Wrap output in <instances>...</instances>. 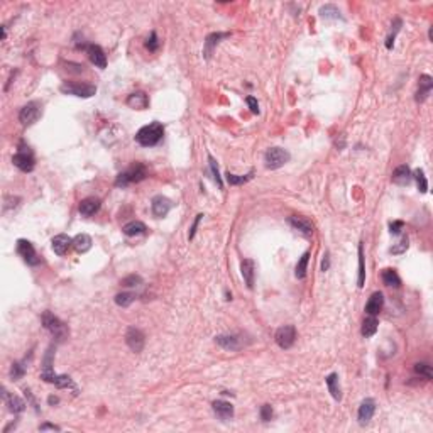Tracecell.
Instances as JSON below:
<instances>
[{
    "mask_svg": "<svg viewBox=\"0 0 433 433\" xmlns=\"http://www.w3.org/2000/svg\"><path fill=\"white\" fill-rule=\"evenodd\" d=\"M413 181V173L406 164H401L394 169L393 173V183L399 186H406Z\"/></svg>",
    "mask_w": 433,
    "mask_h": 433,
    "instance_id": "cell-18",
    "label": "cell"
},
{
    "mask_svg": "<svg viewBox=\"0 0 433 433\" xmlns=\"http://www.w3.org/2000/svg\"><path fill=\"white\" fill-rule=\"evenodd\" d=\"M325 383H327V388L330 391V394H332V398L337 399V401H340V399H342V389H340V384H338V374H337V372L328 374L327 378H325Z\"/></svg>",
    "mask_w": 433,
    "mask_h": 433,
    "instance_id": "cell-26",
    "label": "cell"
},
{
    "mask_svg": "<svg viewBox=\"0 0 433 433\" xmlns=\"http://www.w3.org/2000/svg\"><path fill=\"white\" fill-rule=\"evenodd\" d=\"M85 51L88 53V58H90V61L95 64L97 68L104 69L107 66V56L104 53V49L100 48V46L97 44H88Z\"/></svg>",
    "mask_w": 433,
    "mask_h": 433,
    "instance_id": "cell-14",
    "label": "cell"
},
{
    "mask_svg": "<svg viewBox=\"0 0 433 433\" xmlns=\"http://www.w3.org/2000/svg\"><path fill=\"white\" fill-rule=\"evenodd\" d=\"M288 223H290V225L295 230L301 232L303 235H311V234H313V223H311L308 218H305V217L293 215V217L288 218Z\"/></svg>",
    "mask_w": 433,
    "mask_h": 433,
    "instance_id": "cell-16",
    "label": "cell"
},
{
    "mask_svg": "<svg viewBox=\"0 0 433 433\" xmlns=\"http://www.w3.org/2000/svg\"><path fill=\"white\" fill-rule=\"evenodd\" d=\"M41 114H43V105L39 102H29L19 112V120H21L22 125H32L34 122H37Z\"/></svg>",
    "mask_w": 433,
    "mask_h": 433,
    "instance_id": "cell-7",
    "label": "cell"
},
{
    "mask_svg": "<svg viewBox=\"0 0 433 433\" xmlns=\"http://www.w3.org/2000/svg\"><path fill=\"white\" fill-rule=\"evenodd\" d=\"M41 379H44L46 383H51L54 384L56 388L59 389H68V388H74L73 381L69 376H64V374H56L53 369H44L41 372Z\"/></svg>",
    "mask_w": 433,
    "mask_h": 433,
    "instance_id": "cell-8",
    "label": "cell"
},
{
    "mask_svg": "<svg viewBox=\"0 0 433 433\" xmlns=\"http://www.w3.org/2000/svg\"><path fill=\"white\" fill-rule=\"evenodd\" d=\"M415 372L420 376H425V379H433V371H431V366L426 364V362H418L415 364Z\"/></svg>",
    "mask_w": 433,
    "mask_h": 433,
    "instance_id": "cell-36",
    "label": "cell"
},
{
    "mask_svg": "<svg viewBox=\"0 0 433 433\" xmlns=\"http://www.w3.org/2000/svg\"><path fill=\"white\" fill-rule=\"evenodd\" d=\"M252 176H254V173H252V171H250L249 175H244V176H239V175H232V173H227L225 180H227V183H229V185H232V186H239V185H244V183H247V181H250V180H252Z\"/></svg>",
    "mask_w": 433,
    "mask_h": 433,
    "instance_id": "cell-34",
    "label": "cell"
},
{
    "mask_svg": "<svg viewBox=\"0 0 433 433\" xmlns=\"http://www.w3.org/2000/svg\"><path fill=\"white\" fill-rule=\"evenodd\" d=\"M381 276H383V283L386 286L399 288V285H401V278H399V274L394 269H384Z\"/></svg>",
    "mask_w": 433,
    "mask_h": 433,
    "instance_id": "cell-30",
    "label": "cell"
},
{
    "mask_svg": "<svg viewBox=\"0 0 433 433\" xmlns=\"http://www.w3.org/2000/svg\"><path fill=\"white\" fill-rule=\"evenodd\" d=\"M378 325H379L378 318H376V316H369V318H366L364 323H362L361 333L364 335V337H372V335L378 332Z\"/></svg>",
    "mask_w": 433,
    "mask_h": 433,
    "instance_id": "cell-31",
    "label": "cell"
},
{
    "mask_svg": "<svg viewBox=\"0 0 433 433\" xmlns=\"http://www.w3.org/2000/svg\"><path fill=\"white\" fill-rule=\"evenodd\" d=\"M274 340L281 349H291L296 340V328L293 325H285V327L278 328Z\"/></svg>",
    "mask_w": 433,
    "mask_h": 433,
    "instance_id": "cell-9",
    "label": "cell"
},
{
    "mask_svg": "<svg viewBox=\"0 0 433 433\" xmlns=\"http://www.w3.org/2000/svg\"><path fill=\"white\" fill-rule=\"evenodd\" d=\"M41 320H43L44 328L48 330V332L53 335V337L58 342H61V340H64V338L68 337L66 325H64L61 320L58 318V316H54L53 313H51V311H44L43 316H41Z\"/></svg>",
    "mask_w": 433,
    "mask_h": 433,
    "instance_id": "cell-3",
    "label": "cell"
},
{
    "mask_svg": "<svg viewBox=\"0 0 433 433\" xmlns=\"http://www.w3.org/2000/svg\"><path fill=\"white\" fill-rule=\"evenodd\" d=\"M418 92H416V102H425L428 99V95L431 93V88H433V80L431 76L428 74H421L420 80H418Z\"/></svg>",
    "mask_w": 433,
    "mask_h": 433,
    "instance_id": "cell-17",
    "label": "cell"
},
{
    "mask_svg": "<svg viewBox=\"0 0 433 433\" xmlns=\"http://www.w3.org/2000/svg\"><path fill=\"white\" fill-rule=\"evenodd\" d=\"M374 411H376V401L372 398H366L364 401L361 403L359 413H357V418H359L361 425H367V423L372 420V416H374Z\"/></svg>",
    "mask_w": 433,
    "mask_h": 433,
    "instance_id": "cell-13",
    "label": "cell"
},
{
    "mask_svg": "<svg viewBox=\"0 0 433 433\" xmlns=\"http://www.w3.org/2000/svg\"><path fill=\"white\" fill-rule=\"evenodd\" d=\"M288 161H290V152L281 147L268 149L266 156H264V162H266L268 169H278V167L285 166Z\"/></svg>",
    "mask_w": 433,
    "mask_h": 433,
    "instance_id": "cell-6",
    "label": "cell"
},
{
    "mask_svg": "<svg viewBox=\"0 0 433 433\" xmlns=\"http://www.w3.org/2000/svg\"><path fill=\"white\" fill-rule=\"evenodd\" d=\"M208 161H210V169L213 173V180H215V183L218 185V188H222L223 183H222V178H220V173H218V166H217V161L213 159L212 156H208Z\"/></svg>",
    "mask_w": 433,
    "mask_h": 433,
    "instance_id": "cell-40",
    "label": "cell"
},
{
    "mask_svg": "<svg viewBox=\"0 0 433 433\" xmlns=\"http://www.w3.org/2000/svg\"><path fill=\"white\" fill-rule=\"evenodd\" d=\"M12 162L14 166L19 167L21 171H24V173H31L32 169H34L36 166V161H34V154H32V151L29 147L26 146H19V151L14 154L12 157Z\"/></svg>",
    "mask_w": 433,
    "mask_h": 433,
    "instance_id": "cell-5",
    "label": "cell"
},
{
    "mask_svg": "<svg viewBox=\"0 0 433 433\" xmlns=\"http://www.w3.org/2000/svg\"><path fill=\"white\" fill-rule=\"evenodd\" d=\"M61 92L66 95L80 97V99H90L97 93V86L90 83H76V81H66L61 85Z\"/></svg>",
    "mask_w": 433,
    "mask_h": 433,
    "instance_id": "cell-4",
    "label": "cell"
},
{
    "mask_svg": "<svg viewBox=\"0 0 433 433\" xmlns=\"http://www.w3.org/2000/svg\"><path fill=\"white\" fill-rule=\"evenodd\" d=\"M46 430H53V431H59L61 428L56 426V425H51V423H44V425L39 426V431H46Z\"/></svg>",
    "mask_w": 433,
    "mask_h": 433,
    "instance_id": "cell-49",
    "label": "cell"
},
{
    "mask_svg": "<svg viewBox=\"0 0 433 433\" xmlns=\"http://www.w3.org/2000/svg\"><path fill=\"white\" fill-rule=\"evenodd\" d=\"M142 283V279H141V276H136V274H132V276H127V278H124L122 281H120V285L122 286H127V288H130V286H139Z\"/></svg>",
    "mask_w": 433,
    "mask_h": 433,
    "instance_id": "cell-42",
    "label": "cell"
},
{
    "mask_svg": "<svg viewBox=\"0 0 433 433\" xmlns=\"http://www.w3.org/2000/svg\"><path fill=\"white\" fill-rule=\"evenodd\" d=\"M17 254L21 255L22 259L26 261L27 264H31V266H36V264H39V257H37V252L34 249V245L31 244L29 240L26 239H19L17 240Z\"/></svg>",
    "mask_w": 433,
    "mask_h": 433,
    "instance_id": "cell-10",
    "label": "cell"
},
{
    "mask_svg": "<svg viewBox=\"0 0 433 433\" xmlns=\"http://www.w3.org/2000/svg\"><path fill=\"white\" fill-rule=\"evenodd\" d=\"M171 207H173V203H171V200H167L166 197H162V195H157V197L152 198V202H151L152 215L157 217V218L166 217L167 213H169Z\"/></svg>",
    "mask_w": 433,
    "mask_h": 433,
    "instance_id": "cell-12",
    "label": "cell"
},
{
    "mask_svg": "<svg viewBox=\"0 0 433 433\" xmlns=\"http://www.w3.org/2000/svg\"><path fill=\"white\" fill-rule=\"evenodd\" d=\"M127 105L134 110H144L149 107V97L144 92L130 93L127 97Z\"/></svg>",
    "mask_w": 433,
    "mask_h": 433,
    "instance_id": "cell-23",
    "label": "cell"
},
{
    "mask_svg": "<svg viewBox=\"0 0 433 433\" xmlns=\"http://www.w3.org/2000/svg\"><path fill=\"white\" fill-rule=\"evenodd\" d=\"M245 102H247V105H249V109H250L252 114H259V104H257V100H255L254 97H247Z\"/></svg>",
    "mask_w": 433,
    "mask_h": 433,
    "instance_id": "cell-47",
    "label": "cell"
},
{
    "mask_svg": "<svg viewBox=\"0 0 433 433\" xmlns=\"http://www.w3.org/2000/svg\"><path fill=\"white\" fill-rule=\"evenodd\" d=\"M320 16H322L323 19H333V21H338V19H342L340 16V11H338L337 7L332 6V4H327V6L320 7Z\"/></svg>",
    "mask_w": 433,
    "mask_h": 433,
    "instance_id": "cell-33",
    "label": "cell"
},
{
    "mask_svg": "<svg viewBox=\"0 0 433 433\" xmlns=\"http://www.w3.org/2000/svg\"><path fill=\"white\" fill-rule=\"evenodd\" d=\"M125 342H127L130 351L141 352L144 349V343H146V338H144V333L139 328L130 327L127 330V333H125Z\"/></svg>",
    "mask_w": 433,
    "mask_h": 433,
    "instance_id": "cell-11",
    "label": "cell"
},
{
    "mask_svg": "<svg viewBox=\"0 0 433 433\" xmlns=\"http://www.w3.org/2000/svg\"><path fill=\"white\" fill-rule=\"evenodd\" d=\"M48 401H49V404H58V403H59V399L56 398V396H49Z\"/></svg>",
    "mask_w": 433,
    "mask_h": 433,
    "instance_id": "cell-51",
    "label": "cell"
},
{
    "mask_svg": "<svg viewBox=\"0 0 433 433\" xmlns=\"http://www.w3.org/2000/svg\"><path fill=\"white\" fill-rule=\"evenodd\" d=\"M273 418V408L271 404H263L261 406V420L263 421H269Z\"/></svg>",
    "mask_w": 433,
    "mask_h": 433,
    "instance_id": "cell-45",
    "label": "cell"
},
{
    "mask_svg": "<svg viewBox=\"0 0 433 433\" xmlns=\"http://www.w3.org/2000/svg\"><path fill=\"white\" fill-rule=\"evenodd\" d=\"M328 268H330V254L327 252V254H325L323 261H322V271H323V273L328 271Z\"/></svg>",
    "mask_w": 433,
    "mask_h": 433,
    "instance_id": "cell-50",
    "label": "cell"
},
{
    "mask_svg": "<svg viewBox=\"0 0 433 433\" xmlns=\"http://www.w3.org/2000/svg\"><path fill=\"white\" fill-rule=\"evenodd\" d=\"M383 305H384L383 293H379V291L372 293V296L369 298V301H367V305H366V313L369 316H376L383 310Z\"/></svg>",
    "mask_w": 433,
    "mask_h": 433,
    "instance_id": "cell-20",
    "label": "cell"
},
{
    "mask_svg": "<svg viewBox=\"0 0 433 433\" xmlns=\"http://www.w3.org/2000/svg\"><path fill=\"white\" fill-rule=\"evenodd\" d=\"M4 401H6V404L14 415H19V413H22L26 409V403L19 396H16V394H11L7 389H4Z\"/></svg>",
    "mask_w": 433,
    "mask_h": 433,
    "instance_id": "cell-22",
    "label": "cell"
},
{
    "mask_svg": "<svg viewBox=\"0 0 433 433\" xmlns=\"http://www.w3.org/2000/svg\"><path fill=\"white\" fill-rule=\"evenodd\" d=\"M240 273H242V278H244L245 285H247L249 290L254 288V276H255V266H254V261L252 259H244L240 264Z\"/></svg>",
    "mask_w": 433,
    "mask_h": 433,
    "instance_id": "cell-19",
    "label": "cell"
},
{
    "mask_svg": "<svg viewBox=\"0 0 433 433\" xmlns=\"http://www.w3.org/2000/svg\"><path fill=\"white\" fill-rule=\"evenodd\" d=\"M146 225H144L142 222H139V220H134V222H129V223H125V225L122 227V232L127 237H136V235H142V234H146Z\"/></svg>",
    "mask_w": 433,
    "mask_h": 433,
    "instance_id": "cell-28",
    "label": "cell"
},
{
    "mask_svg": "<svg viewBox=\"0 0 433 433\" xmlns=\"http://www.w3.org/2000/svg\"><path fill=\"white\" fill-rule=\"evenodd\" d=\"M69 245H73V239H69V237L64 235V234L56 235L53 239V242H51V247H53L54 254H58V255L66 254L68 249H69Z\"/></svg>",
    "mask_w": 433,
    "mask_h": 433,
    "instance_id": "cell-24",
    "label": "cell"
},
{
    "mask_svg": "<svg viewBox=\"0 0 433 433\" xmlns=\"http://www.w3.org/2000/svg\"><path fill=\"white\" fill-rule=\"evenodd\" d=\"M202 218H203V213H198L197 218H195V222H193V225H192V230H190V235H188V237H190V240H192L193 237H195V234H197L198 223H200V220H202Z\"/></svg>",
    "mask_w": 433,
    "mask_h": 433,
    "instance_id": "cell-48",
    "label": "cell"
},
{
    "mask_svg": "<svg viewBox=\"0 0 433 433\" xmlns=\"http://www.w3.org/2000/svg\"><path fill=\"white\" fill-rule=\"evenodd\" d=\"M212 408H213V411H215V415L223 421H229L234 418V406H232L229 401L218 399V401H213Z\"/></svg>",
    "mask_w": 433,
    "mask_h": 433,
    "instance_id": "cell-15",
    "label": "cell"
},
{
    "mask_svg": "<svg viewBox=\"0 0 433 433\" xmlns=\"http://www.w3.org/2000/svg\"><path fill=\"white\" fill-rule=\"evenodd\" d=\"M215 342L220 345L222 349H225V351H239V349L242 347V342L239 337H235V335H218V337H215Z\"/></svg>",
    "mask_w": 433,
    "mask_h": 433,
    "instance_id": "cell-21",
    "label": "cell"
},
{
    "mask_svg": "<svg viewBox=\"0 0 433 433\" xmlns=\"http://www.w3.org/2000/svg\"><path fill=\"white\" fill-rule=\"evenodd\" d=\"M403 225H404V223H403L401 220L391 222V225H389V229H391V234H393V235H398L399 232L403 230Z\"/></svg>",
    "mask_w": 433,
    "mask_h": 433,
    "instance_id": "cell-46",
    "label": "cell"
},
{
    "mask_svg": "<svg viewBox=\"0 0 433 433\" xmlns=\"http://www.w3.org/2000/svg\"><path fill=\"white\" fill-rule=\"evenodd\" d=\"M73 247L76 252H86V250H90L92 247V237L88 234H78L76 237L73 239Z\"/></svg>",
    "mask_w": 433,
    "mask_h": 433,
    "instance_id": "cell-29",
    "label": "cell"
},
{
    "mask_svg": "<svg viewBox=\"0 0 433 433\" xmlns=\"http://www.w3.org/2000/svg\"><path fill=\"white\" fill-rule=\"evenodd\" d=\"M308 261H310V250H306V252L300 257V261H298V264H296L295 274H296L298 279H303V278L306 276V269H308Z\"/></svg>",
    "mask_w": 433,
    "mask_h": 433,
    "instance_id": "cell-32",
    "label": "cell"
},
{
    "mask_svg": "<svg viewBox=\"0 0 433 433\" xmlns=\"http://www.w3.org/2000/svg\"><path fill=\"white\" fill-rule=\"evenodd\" d=\"M134 300H136V295H132V293H119V295L115 296V303L119 306H122V308L132 305Z\"/></svg>",
    "mask_w": 433,
    "mask_h": 433,
    "instance_id": "cell-37",
    "label": "cell"
},
{
    "mask_svg": "<svg viewBox=\"0 0 433 433\" xmlns=\"http://www.w3.org/2000/svg\"><path fill=\"white\" fill-rule=\"evenodd\" d=\"M99 208H100V200L93 198V197L81 200V203H80V213L85 217H92L93 213L99 212Z\"/></svg>",
    "mask_w": 433,
    "mask_h": 433,
    "instance_id": "cell-27",
    "label": "cell"
},
{
    "mask_svg": "<svg viewBox=\"0 0 433 433\" xmlns=\"http://www.w3.org/2000/svg\"><path fill=\"white\" fill-rule=\"evenodd\" d=\"M399 27H401V21H399V19H396V21H394V31L391 32V34L388 36V39H386V48H388V49H393V46H394V37H396Z\"/></svg>",
    "mask_w": 433,
    "mask_h": 433,
    "instance_id": "cell-41",
    "label": "cell"
},
{
    "mask_svg": "<svg viewBox=\"0 0 433 433\" xmlns=\"http://www.w3.org/2000/svg\"><path fill=\"white\" fill-rule=\"evenodd\" d=\"M147 178V169L146 166L137 162V164L130 166L129 169H125L124 173H120L115 180V186L117 188H124V186H129L132 183H139V181Z\"/></svg>",
    "mask_w": 433,
    "mask_h": 433,
    "instance_id": "cell-2",
    "label": "cell"
},
{
    "mask_svg": "<svg viewBox=\"0 0 433 433\" xmlns=\"http://www.w3.org/2000/svg\"><path fill=\"white\" fill-rule=\"evenodd\" d=\"M162 136H164V125L154 120V122L139 129V132L136 134V141L144 147H151V146H156L162 139Z\"/></svg>",
    "mask_w": 433,
    "mask_h": 433,
    "instance_id": "cell-1",
    "label": "cell"
},
{
    "mask_svg": "<svg viewBox=\"0 0 433 433\" xmlns=\"http://www.w3.org/2000/svg\"><path fill=\"white\" fill-rule=\"evenodd\" d=\"M229 36H230L229 32H212V34L207 37V41H205V49H203L205 58H210L213 48H215L217 44H220L222 39H225V37H229Z\"/></svg>",
    "mask_w": 433,
    "mask_h": 433,
    "instance_id": "cell-25",
    "label": "cell"
},
{
    "mask_svg": "<svg viewBox=\"0 0 433 433\" xmlns=\"http://www.w3.org/2000/svg\"><path fill=\"white\" fill-rule=\"evenodd\" d=\"M146 48H147L149 51H156L157 48H159V41H157V36H156V32H154V31H152V32H151V36L147 37Z\"/></svg>",
    "mask_w": 433,
    "mask_h": 433,
    "instance_id": "cell-44",
    "label": "cell"
},
{
    "mask_svg": "<svg viewBox=\"0 0 433 433\" xmlns=\"http://www.w3.org/2000/svg\"><path fill=\"white\" fill-rule=\"evenodd\" d=\"M408 242H409V240H408V237H403L401 242H399L398 245H393V247L389 249V252H391V254H403L404 250L408 249V245H409Z\"/></svg>",
    "mask_w": 433,
    "mask_h": 433,
    "instance_id": "cell-43",
    "label": "cell"
},
{
    "mask_svg": "<svg viewBox=\"0 0 433 433\" xmlns=\"http://www.w3.org/2000/svg\"><path fill=\"white\" fill-rule=\"evenodd\" d=\"M413 178L416 180L418 190H420L421 193H426L428 192V181H426L425 173H423V169H416L415 173H413Z\"/></svg>",
    "mask_w": 433,
    "mask_h": 433,
    "instance_id": "cell-35",
    "label": "cell"
},
{
    "mask_svg": "<svg viewBox=\"0 0 433 433\" xmlns=\"http://www.w3.org/2000/svg\"><path fill=\"white\" fill-rule=\"evenodd\" d=\"M24 374H26L24 366L19 364V362H14L12 367H11V378H12V381H19Z\"/></svg>",
    "mask_w": 433,
    "mask_h": 433,
    "instance_id": "cell-39",
    "label": "cell"
},
{
    "mask_svg": "<svg viewBox=\"0 0 433 433\" xmlns=\"http://www.w3.org/2000/svg\"><path fill=\"white\" fill-rule=\"evenodd\" d=\"M366 281V268H364V247L359 244V288H364Z\"/></svg>",
    "mask_w": 433,
    "mask_h": 433,
    "instance_id": "cell-38",
    "label": "cell"
}]
</instances>
